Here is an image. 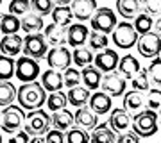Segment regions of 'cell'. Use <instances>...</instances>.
Wrapping results in <instances>:
<instances>
[{
    "label": "cell",
    "mask_w": 161,
    "mask_h": 143,
    "mask_svg": "<svg viewBox=\"0 0 161 143\" xmlns=\"http://www.w3.org/2000/svg\"><path fill=\"white\" fill-rule=\"evenodd\" d=\"M0 4H2V0H0Z\"/></svg>",
    "instance_id": "11a10c76"
},
{
    "label": "cell",
    "mask_w": 161,
    "mask_h": 143,
    "mask_svg": "<svg viewBox=\"0 0 161 143\" xmlns=\"http://www.w3.org/2000/svg\"><path fill=\"white\" fill-rule=\"evenodd\" d=\"M45 141L48 143H63L66 141V138H64V131H59V129H48L45 134Z\"/></svg>",
    "instance_id": "f6af8a7d"
},
{
    "label": "cell",
    "mask_w": 161,
    "mask_h": 143,
    "mask_svg": "<svg viewBox=\"0 0 161 143\" xmlns=\"http://www.w3.org/2000/svg\"><path fill=\"white\" fill-rule=\"evenodd\" d=\"M145 102H147V107L154 109V111H158V109L161 107V88H149L147 90V98H145Z\"/></svg>",
    "instance_id": "60d3db41"
},
{
    "label": "cell",
    "mask_w": 161,
    "mask_h": 143,
    "mask_svg": "<svg viewBox=\"0 0 161 143\" xmlns=\"http://www.w3.org/2000/svg\"><path fill=\"white\" fill-rule=\"evenodd\" d=\"M31 11V0H11L9 13L11 14H27Z\"/></svg>",
    "instance_id": "b9f144b4"
},
{
    "label": "cell",
    "mask_w": 161,
    "mask_h": 143,
    "mask_svg": "<svg viewBox=\"0 0 161 143\" xmlns=\"http://www.w3.org/2000/svg\"><path fill=\"white\" fill-rule=\"evenodd\" d=\"M142 9L150 16L161 14V0H142Z\"/></svg>",
    "instance_id": "ee69618b"
},
{
    "label": "cell",
    "mask_w": 161,
    "mask_h": 143,
    "mask_svg": "<svg viewBox=\"0 0 161 143\" xmlns=\"http://www.w3.org/2000/svg\"><path fill=\"white\" fill-rule=\"evenodd\" d=\"M0 141H2V134H0Z\"/></svg>",
    "instance_id": "f5cc1de1"
},
{
    "label": "cell",
    "mask_w": 161,
    "mask_h": 143,
    "mask_svg": "<svg viewBox=\"0 0 161 143\" xmlns=\"http://www.w3.org/2000/svg\"><path fill=\"white\" fill-rule=\"evenodd\" d=\"M138 32H136V29L132 25L131 22H120L116 23L115 29H113V36H111V40L115 43L116 48H122V50H129L132 47L136 45V41H138Z\"/></svg>",
    "instance_id": "277c9868"
},
{
    "label": "cell",
    "mask_w": 161,
    "mask_h": 143,
    "mask_svg": "<svg viewBox=\"0 0 161 143\" xmlns=\"http://www.w3.org/2000/svg\"><path fill=\"white\" fill-rule=\"evenodd\" d=\"M70 9L74 13V18L79 22H88L93 16V13L97 11V2L95 0H72Z\"/></svg>",
    "instance_id": "2e32d148"
},
{
    "label": "cell",
    "mask_w": 161,
    "mask_h": 143,
    "mask_svg": "<svg viewBox=\"0 0 161 143\" xmlns=\"http://www.w3.org/2000/svg\"><path fill=\"white\" fill-rule=\"evenodd\" d=\"M125 88H127V79L116 70L108 72L100 80V90L106 91L108 95H111V97H122L125 93Z\"/></svg>",
    "instance_id": "30bf717a"
},
{
    "label": "cell",
    "mask_w": 161,
    "mask_h": 143,
    "mask_svg": "<svg viewBox=\"0 0 161 143\" xmlns=\"http://www.w3.org/2000/svg\"><path fill=\"white\" fill-rule=\"evenodd\" d=\"M22 29V20L16 16V14H2L0 18V32L4 34H14Z\"/></svg>",
    "instance_id": "1f68e13d"
},
{
    "label": "cell",
    "mask_w": 161,
    "mask_h": 143,
    "mask_svg": "<svg viewBox=\"0 0 161 143\" xmlns=\"http://www.w3.org/2000/svg\"><path fill=\"white\" fill-rule=\"evenodd\" d=\"M90 140L95 143H113L116 141V132L109 127V124H100V125L97 124L90 134Z\"/></svg>",
    "instance_id": "d4e9b609"
},
{
    "label": "cell",
    "mask_w": 161,
    "mask_h": 143,
    "mask_svg": "<svg viewBox=\"0 0 161 143\" xmlns=\"http://www.w3.org/2000/svg\"><path fill=\"white\" fill-rule=\"evenodd\" d=\"M29 140H31L29 134L23 131V129H20V131H16L14 134H13L9 141H11V143H25V141H29Z\"/></svg>",
    "instance_id": "7dc6e473"
},
{
    "label": "cell",
    "mask_w": 161,
    "mask_h": 143,
    "mask_svg": "<svg viewBox=\"0 0 161 143\" xmlns=\"http://www.w3.org/2000/svg\"><path fill=\"white\" fill-rule=\"evenodd\" d=\"M0 120H2V113H0Z\"/></svg>",
    "instance_id": "db71d44e"
},
{
    "label": "cell",
    "mask_w": 161,
    "mask_h": 143,
    "mask_svg": "<svg viewBox=\"0 0 161 143\" xmlns=\"http://www.w3.org/2000/svg\"><path fill=\"white\" fill-rule=\"evenodd\" d=\"M54 0H31V9L41 16H47V14H50L52 9H54Z\"/></svg>",
    "instance_id": "ab89813d"
},
{
    "label": "cell",
    "mask_w": 161,
    "mask_h": 143,
    "mask_svg": "<svg viewBox=\"0 0 161 143\" xmlns=\"http://www.w3.org/2000/svg\"><path fill=\"white\" fill-rule=\"evenodd\" d=\"M88 106L97 114H106L113 107V100H111V95H108L106 91H95L88 100Z\"/></svg>",
    "instance_id": "e0dca14e"
},
{
    "label": "cell",
    "mask_w": 161,
    "mask_h": 143,
    "mask_svg": "<svg viewBox=\"0 0 161 143\" xmlns=\"http://www.w3.org/2000/svg\"><path fill=\"white\" fill-rule=\"evenodd\" d=\"M100 80H102V72L95 66V64H86L80 70V82H84L88 90H97L100 88Z\"/></svg>",
    "instance_id": "d6986e66"
},
{
    "label": "cell",
    "mask_w": 161,
    "mask_h": 143,
    "mask_svg": "<svg viewBox=\"0 0 161 143\" xmlns=\"http://www.w3.org/2000/svg\"><path fill=\"white\" fill-rule=\"evenodd\" d=\"M40 63L38 59L29 56H23L16 59V68H14V75L20 82H31L40 77Z\"/></svg>",
    "instance_id": "8992f818"
},
{
    "label": "cell",
    "mask_w": 161,
    "mask_h": 143,
    "mask_svg": "<svg viewBox=\"0 0 161 143\" xmlns=\"http://www.w3.org/2000/svg\"><path fill=\"white\" fill-rule=\"evenodd\" d=\"M116 11L122 18L131 22L142 13V0H116Z\"/></svg>",
    "instance_id": "ffe728a7"
},
{
    "label": "cell",
    "mask_w": 161,
    "mask_h": 143,
    "mask_svg": "<svg viewBox=\"0 0 161 143\" xmlns=\"http://www.w3.org/2000/svg\"><path fill=\"white\" fill-rule=\"evenodd\" d=\"M52 127V116L45 113L41 107L29 111L23 122V131L29 136H45L47 131Z\"/></svg>",
    "instance_id": "3957f363"
},
{
    "label": "cell",
    "mask_w": 161,
    "mask_h": 143,
    "mask_svg": "<svg viewBox=\"0 0 161 143\" xmlns=\"http://www.w3.org/2000/svg\"><path fill=\"white\" fill-rule=\"evenodd\" d=\"M88 43H90V48L92 50H102L108 47L109 40H108V34H104V32H98V30H92L90 36H88Z\"/></svg>",
    "instance_id": "8d00e7d4"
},
{
    "label": "cell",
    "mask_w": 161,
    "mask_h": 143,
    "mask_svg": "<svg viewBox=\"0 0 161 143\" xmlns=\"http://www.w3.org/2000/svg\"><path fill=\"white\" fill-rule=\"evenodd\" d=\"M63 80H64V86H68V88L80 84V72L77 68L68 66V68L64 70V74H63Z\"/></svg>",
    "instance_id": "7bdbcfd3"
},
{
    "label": "cell",
    "mask_w": 161,
    "mask_h": 143,
    "mask_svg": "<svg viewBox=\"0 0 161 143\" xmlns=\"http://www.w3.org/2000/svg\"><path fill=\"white\" fill-rule=\"evenodd\" d=\"M152 29H154V32H156V34H158V36L161 38V14L154 20V23H152Z\"/></svg>",
    "instance_id": "c3c4849f"
},
{
    "label": "cell",
    "mask_w": 161,
    "mask_h": 143,
    "mask_svg": "<svg viewBox=\"0 0 161 143\" xmlns=\"http://www.w3.org/2000/svg\"><path fill=\"white\" fill-rule=\"evenodd\" d=\"M132 131L140 138H150L158 132V113L154 109H140L132 116Z\"/></svg>",
    "instance_id": "7a4b0ae2"
},
{
    "label": "cell",
    "mask_w": 161,
    "mask_h": 143,
    "mask_svg": "<svg viewBox=\"0 0 161 143\" xmlns=\"http://www.w3.org/2000/svg\"><path fill=\"white\" fill-rule=\"evenodd\" d=\"M64 138H66V141L68 143H86V141H90V134H88V131H84V129H80V127H77V125L66 129Z\"/></svg>",
    "instance_id": "d590c367"
},
{
    "label": "cell",
    "mask_w": 161,
    "mask_h": 143,
    "mask_svg": "<svg viewBox=\"0 0 161 143\" xmlns=\"http://www.w3.org/2000/svg\"><path fill=\"white\" fill-rule=\"evenodd\" d=\"M18 88L9 80H0V107H6L16 100Z\"/></svg>",
    "instance_id": "f1b7e54d"
},
{
    "label": "cell",
    "mask_w": 161,
    "mask_h": 143,
    "mask_svg": "<svg viewBox=\"0 0 161 143\" xmlns=\"http://www.w3.org/2000/svg\"><path fill=\"white\" fill-rule=\"evenodd\" d=\"M23 54L29 57H34V59H43L48 52V43H47L45 36L41 32H36V34H27L23 38Z\"/></svg>",
    "instance_id": "ba28073f"
},
{
    "label": "cell",
    "mask_w": 161,
    "mask_h": 143,
    "mask_svg": "<svg viewBox=\"0 0 161 143\" xmlns=\"http://www.w3.org/2000/svg\"><path fill=\"white\" fill-rule=\"evenodd\" d=\"M147 74H149L150 84L156 86V88H161V57L159 56L152 57V63L149 64Z\"/></svg>",
    "instance_id": "e575fe53"
},
{
    "label": "cell",
    "mask_w": 161,
    "mask_h": 143,
    "mask_svg": "<svg viewBox=\"0 0 161 143\" xmlns=\"http://www.w3.org/2000/svg\"><path fill=\"white\" fill-rule=\"evenodd\" d=\"M92 22V29L98 30V32H113V29L118 22H116V14L111 7H97V11L93 13V16L90 18Z\"/></svg>",
    "instance_id": "52a82bcc"
},
{
    "label": "cell",
    "mask_w": 161,
    "mask_h": 143,
    "mask_svg": "<svg viewBox=\"0 0 161 143\" xmlns=\"http://www.w3.org/2000/svg\"><path fill=\"white\" fill-rule=\"evenodd\" d=\"M109 127L115 132H124L127 131L132 124V114L124 107H111L109 111Z\"/></svg>",
    "instance_id": "4fadbf2b"
},
{
    "label": "cell",
    "mask_w": 161,
    "mask_h": 143,
    "mask_svg": "<svg viewBox=\"0 0 161 143\" xmlns=\"http://www.w3.org/2000/svg\"><path fill=\"white\" fill-rule=\"evenodd\" d=\"M0 18H2V16H0Z\"/></svg>",
    "instance_id": "9f6ffc18"
},
{
    "label": "cell",
    "mask_w": 161,
    "mask_h": 143,
    "mask_svg": "<svg viewBox=\"0 0 161 143\" xmlns=\"http://www.w3.org/2000/svg\"><path fill=\"white\" fill-rule=\"evenodd\" d=\"M50 16H52V22L54 23H58L61 27H68L70 23H72L74 13H72V9L68 6H54Z\"/></svg>",
    "instance_id": "f546056e"
},
{
    "label": "cell",
    "mask_w": 161,
    "mask_h": 143,
    "mask_svg": "<svg viewBox=\"0 0 161 143\" xmlns=\"http://www.w3.org/2000/svg\"><path fill=\"white\" fill-rule=\"evenodd\" d=\"M88 36H90V29L84 23H70L66 27V43L74 48L84 45Z\"/></svg>",
    "instance_id": "9a60e30c"
},
{
    "label": "cell",
    "mask_w": 161,
    "mask_h": 143,
    "mask_svg": "<svg viewBox=\"0 0 161 143\" xmlns=\"http://www.w3.org/2000/svg\"><path fill=\"white\" fill-rule=\"evenodd\" d=\"M23 122H25V113H23L22 106H14V104H9L4 107L2 111V120H0V129L4 132H13L20 131L23 127Z\"/></svg>",
    "instance_id": "5b68a950"
},
{
    "label": "cell",
    "mask_w": 161,
    "mask_h": 143,
    "mask_svg": "<svg viewBox=\"0 0 161 143\" xmlns=\"http://www.w3.org/2000/svg\"><path fill=\"white\" fill-rule=\"evenodd\" d=\"M45 40L52 47L64 45L66 43V27H61V25L54 22L45 25Z\"/></svg>",
    "instance_id": "44dd1931"
},
{
    "label": "cell",
    "mask_w": 161,
    "mask_h": 143,
    "mask_svg": "<svg viewBox=\"0 0 161 143\" xmlns=\"http://www.w3.org/2000/svg\"><path fill=\"white\" fill-rule=\"evenodd\" d=\"M118 61H120V56L118 52L113 50V48H102V50L97 52V56L93 57V63L100 72H115L118 68Z\"/></svg>",
    "instance_id": "7c38bea8"
},
{
    "label": "cell",
    "mask_w": 161,
    "mask_h": 143,
    "mask_svg": "<svg viewBox=\"0 0 161 143\" xmlns=\"http://www.w3.org/2000/svg\"><path fill=\"white\" fill-rule=\"evenodd\" d=\"M159 124H161V107H159Z\"/></svg>",
    "instance_id": "816d5d0a"
},
{
    "label": "cell",
    "mask_w": 161,
    "mask_h": 143,
    "mask_svg": "<svg viewBox=\"0 0 161 143\" xmlns=\"http://www.w3.org/2000/svg\"><path fill=\"white\" fill-rule=\"evenodd\" d=\"M159 138H161V136H159Z\"/></svg>",
    "instance_id": "6f0895ef"
},
{
    "label": "cell",
    "mask_w": 161,
    "mask_h": 143,
    "mask_svg": "<svg viewBox=\"0 0 161 143\" xmlns=\"http://www.w3.org/2000/svg\"><path fill=\"white\" fill-rule=\"evenodd\" d=\"M74 124L84 131H93V127L98 124V114L90 106H80L77 107V113H74Z\"/></svg>",
    "instance_id": "5bb4252c"
},
{
    "label": "cell",
    "mask_w": 161,
    "mask_h": 143,
    "mask_svg": "<svg viewBox=\"0 0 161 143\" xmlns=\"http://www.w3.org/2000/svg\"><path fill=\"white\" fill-rule=\"evenodd\" d=\"M52 125L56 127V129H59V131L70 129V127L74 125V113L68 111L66 107L54 111V114H52Z\"/></svg>",
    "instance_id": "83f0119b"
},
{
    "label": "cell",
    "mask_w": 161,
    "mask_h": 143,
    "mask_svg": "<svg viewBox=\"0 0 161 143\" xmlns=\"http://www.w3.org/2000/svg\"><path fill=\"white\" fill-rule=\"evenodd\" d=\"M140 68H142V66H140V61L134 56H131V54L122 56L120 61H118V72H120L125 79H129V80L138 74Z\"/></svg>",
    "instance_id": "cb8c5ba5"
},
{
    "label": "cell",
    "mask_w": 161,
    "mask_h": 143,
    "mask_svg": "<svg viewBox=\"0 0 161 143\" xmlns=\"http://www.w3.org/2000/svg\"><path fill=\"white\" fill-rule=\"evenodd\" d=\"M131 86L132 90H138V91H147L150 88V80H149V74H147V68H140V72L131 79Z\"/></svg>",
    "instance_id": "74e56055"
},
{
    "label": "cell",
    "mask_w": 161,
    "mask_h": 143,
    "mask_svg": "<svg viewBox=\"0 0 161 143\" xmlns=\"http://www.w3.org/2000/svg\"><path fill=\"white\" fill-rule=\"evenodd\" d=\"M116 141H120V143H136V141H140V136L132 131V129L131 131L127 129V131L116 134Z\"/></svg>",
    "instance_id": "bcb514c9"
},
{
    "label": "cell",
    "mask_w": 161,
    "mask_h": 143,
    "mask_svg": "<svg viewBox=\"0 0 161 143\" xmlns=\"http://www.w3.org/2000/svg\"><path fill=\"white\" fill-rule=\"evenodd\" d=\"M92 97V93L88 90L86 86H72L66 93V98H68V104H72L74 107H80V106H86L88 100Z\"/></svg>",
    "instance_id": "603a6c76"
},
{
    "label": "cell",
    "mask_w": 161,
    "mask_h": 143,
    "mask_svg": "<svg viewBox=\"0 0 161 143\" xmlns=\"http://www.w3.org/2000/svg\"><path fill=\"white\" fill-rule=\"evenodd\" d=\"M47 63H48L50 68L64 72V70L72 64V52H70L64 45L54 47L52 50L47 52Z\"/></svg>",
    "instance_id": "8fae6325"
},
{
    "label": "cell",
    "mask_w": 161,
    "mask_h": 143,
    "mask_svg": "<svg viewBox=\"0 0 161 143\" xmlns=\"http://www.w3.org/2000/svg\"><path fill=\"white\" fill-rule=\"evenodd\" d=\"M54 4H56V6H70L72 0H54Z\"/></svg>",
    "instance_id": "681fc988"
},
{
    "label": "cell",
    "mask_w": 161,
    "mask_h": 143,
    "mask_svg": "<svg viewBox=\"0 0 161 143\" xmlns=\"http://www.w3.org/2000/svg\"><path fill=\"white\" fill-rule=\"evenodd\" d=\"M136 48L142 57H149V59L158 57L161 54V38L150 30L145 34H140L136 41Z\"/></svg>",
    "instance_id": "9c48e42d"
},
{
    "label": "cell",
    "mask_w": 161,
    "mask_h": 143,
    "mask_svg": "<svg viewBox=\"0 0 161 143\" xmlns=\"http://www.w3.org/2000/svg\"><path fill=\"white\" fill-rule=\"evenodd\" d=\"M41 84L45 88L47 91H58L64 86V80H63V74L59 70H54V68H48L41 74Z\"/></svg>",
    "instance_id": "7402d4cb"
},
{
    "label": "cell",
    "mask_w": 161,
    "mask_h": 143,
    "mask_svg": "<svg viewBox=\"0 0 161 143\" xmlns=\"http://www.w3.org/2000/svg\"><path fill=\"white\" fill-rule=\"evenodd\" d=\"M66 104H68L66 93H63L61 90H58V91H50V95H47V107L50 109L52 113L58 111V109L66 107Z\"/></svg>",
    "instance_id": "836d02e7"
},
{
    "label": "cell",
    "mask_w": 161,
    "mask_h": 143,
    "mask_svg": "<svg viewBox=\"0 0 161 143\" xmlns=\"http://www.w3.org/2000/svg\"><path fill=\"white\" fill-rule=\"evenodd\" d=\"M43 29H45V23H43V16L41 14H38V13L23 14L22 30H25L27 34H36V32H41Z\"/></svg>",
    "instance_id": "4316f807"
},
{
    "label": "cell",
    "mask_w": 161,
    "mask_h": 143,
    "mask_svg": "<svg viewBox=\"0 0 161 143\" xmlns=\"http://www.w3.org/2000/svg\"><path fill=\"white\" fill-rule=\"evenodd\" d=\"M23 48V38L14 32V34H4V38L0 40V52L6 56H18Z\"/></svg>",
    "instance_id": "ac0fdd59"
},
{
    "label": "cell",
    "mask_w": 161,
    "mask_h": 143,
    "mask_svg": "<svg viewBox=\"0 0 161 143\" xmlns=\"http://www.w3.org/2000/svg\"><path fill=\"white\" fill-rule=\"evenodd\" d=\"M93 50L90 48V47H84V45H80V47H75L74 52H72V61H74L77 66H86V64H92L93 63Z\"/></svg>",
    "instance_id": "4dcf8cb0"
},
{
    "label": "cell",
    "mask_w": 161,
    "mask_h": 143,
    "mask_svg": "<svg viewBox=\"0 0 161 143\" xmlns=\"http://www.w3.org/2000/svg\"><path fill=\"white\" fill-rule=\"evenodd\" d=\"M31 141H34V143H45V136H31Z\"/></svg>",
    "instance_id": "f907efd6"
},
{
    "label": "cell",
    "mask_w": 161,
    "mask_h": 143,
    "mask_svg": "<svg viewBox=\"0 0 161 143\" xmlns=\"http://www.w3.org/2000/svg\"><path fill=\"white\" fill-rule=\"evenodd\" d=\"M16 100L23 109L32 111V109L43 107V104L47 102V90L43 88L41 82L38 80H31V82H22V86L18 88Z\"/></svg>",
    "instance_id": "6da1fadb"
},
{
    "label": "cell",
    "mask_w": 161,
    "mask_h": 143,
    "mask_svg": "<svg viewBox=\"0 0 161 143\" xmlns=\"http://www.w3.org/2000/svg\"><path fill=\"white\" fill-rule=\"evenodd\" d=\"M14 68L16 63L11 56L0 54V80H11L14 77Z\"/></svg>",
    "instance_id": "d6a6232c"
},
{
    "label": "cell",
    "mask_w": 161,
    "mask_h": 143,
    "mask_svg": "<svg viewBox=\"0 0 161 143\" xmlns=\"http://www.w3.org/2000/svg\"><path fill=\"white\" fill-rule=\"evenodd\" d=\"M152 23H154V20H152V16L150 14H147V13H140L138 16L134 18V29H136V32L138 34H145V32H149L150 29H152Z\"/></svg>",
    "instance_id": "f35d334b"
},
{
    "label": "cell",
    "mask_w": 161,
    "mask_h": 143,
    "mask_svg": "<svg viewBox=\"0 0 161 143\" xmlns=\"http://www.w3.org/2000/svg\"><path fill=\"white\" fill-rule=\"evenodd\" d=\"M124 109H127L129 113H136L140 109L143 107L145 104V97H143V91H138V90H131V91H125L124 95Z\"/></svg>",
    "instance_id": "484cf974"
}]
</instances>
